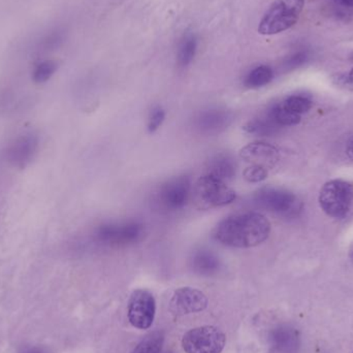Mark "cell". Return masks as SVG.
Returning <instances> with one entry per match:
<instances>
[{
  "label": "cell",
  "instance_id": "1",
  "mask_svg": "<svg viewBox=\"0 0 353 353\" xmlns=\"http://www.w3.org/2000/svg\"><path fill=\"white\" fill-rule=\"evenodd\" d=\"M270 232L271 223L265 216L256 212H247L220 222L214 236L226 246L250 248L265 242Z\"/></svg>",
  "mask_w": 353,
  "mask_h": 353
},
{
  "label": "cell",
  "instance_id": "2",
  "mask_svg": "<svg viewBox=\"0 0 353 353\" xmlns=\"http://www.w3.org/2000/svg\"><path fill=\"white\" fill-rule=\"evenodd\" d=\"M305 0H275L259 22V32L274 35L288 30L298 23Z\"/></svg>",
  "mask_w": 353,
  "mask_h": 353
},
{
  "label": "cell",
  "instance_id": "3",
  "mask_svg": "<svg viewBox=\"0 0 353 353\" xmlns=\"http://www.w3.org/2000/svg\"><path fill=\"white\" fill-rule=\"evenodd\" d=\"M144 234L145 228L141 222H110L95 230L94 240L103 246L126 247L140 242Z\"/></svg>",
  "mask_w": 353,
  "mask_h": 353
},
{
  "label": "cell",
  "instance_id": "4",
  "mask_svg": "<svg viewBox=\"0 0 353 353\" xmlns=\"http://www.w3.org/2000/svg\"><path fill=\"white\" fill-rule=\"evenodd\" d=\"M195 201L201 209L230 205L236 199V192L226 185L225 181L211 175L201 176L194 188Z\"/></svg>",
  "mask_w": 353,
  "mask_h": 353
},
{
  "label": "cell",
  "instance_id": "5",
  "mask_svg": "<svg viewBox=\"0 0 353 353\" xmlns=\"http://www.w3.org/2000/svg\"><path fill=\"white\" fill-rule=\"evenodd\" d=\"M353 188L345 181H330L321 188L319 203L325 213L334 218H342L347 215L352 208Z\"/></svg>",
  "mask_w": 353,
  "mask_h": 353
},
{
  "label": "cell",
  "instance_id": "6",
  "mask_svg": "<svg viewBox=\"0 0 353 353\" xmlns=\"http://www.w3.org/2000/svg\"><path fill=\"white\" fill-rule=\"evenodd\" d=\"M225 342V335L218 327L205 325L187 332L182 346L186 353H221Z\"/></svg>",
  "mask_w": 353,
  "mask_h": 353
},
{
  "label": "cell",
  "instance_id": "7",
  "mask_svg": "<svg viewBox=\"0 0 353 353\" xmlns=\"http://www.w3.org/2000/svg\"><path fill=\"white\" fill-rule=\"evenodd\" d=\"M190 193V178L187 176H176L161 185L155 195V201L161 210L176 212L186 205Z\"/></svg>",
  "mask_w": 353,
  "mask_h": 353
},
{
  "label": "cell",
  "instance_id": "8",
  "mask_svg": "<svg viewBox=\"0 0 353 353\" xmlns=\"http://www.w3.org/2000/svg\"><path fill=\"white\" fill-rule=\"evenodd\" d=\"M254 201L259 207L278 215L292 216L300 209L296 195L283 189H261L254 195Z\"/></svg>",
  "mask_w": 353,
  "mask_h": 353
},
{
  "label": "cell",
  "instance_id": "9",
  "mask_svg": "<svg viewBox=\"0 0 353 353\" xmlns=\"http://www.w3.org/2000/svg\"><path fill=\"white\" fill-rule=\"evenodd\" d=\"M157 304L152 294L144 290L132 292L128 304V319L137 329L147 330L154 321Z\"/></svg>",
  "mask_w": 353,
  "mask_h": 353
},
{
  "label": "cell",
  "instance_id": "10",
  "mask_svg": "<svg viewBox=\"0 0 353 353\" xmlns=\"http://www.w3.org/2000/svg\"><path fill=\"white\" fill-rule=\"evenodd\" d=\"M241 159L249 165L263 168L270 170L276 167L280 159L279 151L273 145L268 143H251L247 145L240 152Z\"/></svg>",
  "mask_w": 353,
  "mask_h": 353
},
{
  "label": "cell",
  "instance_id": "11",
  "mask_svg": "<svg viewBox=\"0 0 353 353\" xmlns=\"http://www.w3.org/2000/svg\"><path fill=\"white\" fill-rule=\"evenodd\" d=\"M208 299L201 290L191 288H179L171 300V311L176 315L197 313L207 308Z\"/></svg>",
  "mask_w": 353,
  "mask_h": 353
},
{
  "label": "cell",
  "instance_id": "12",
  "mask_svg": "<svg viewBox=\"0 0 353 353\" xmlns=\"http://www.w3.org/2000/svg\"><path fill=\"white\" fill-rule=\"evenodd\" d=\"M268 343L272 353H298L301 347L300 334L292 325H279L270 331Z\"/></svg>",
  "mask_w": 353,
  "mask_h": 353
},
{
  "label": "cell",
  "instance_id": "13",
  "mask_svg": "<svg viewBox=\"0 0 353 353\" xmlns=\"http://www.w3.org/2000/svg\"><path fill=\"white\" fill-rule=\"evenodd\" d=\"M232 114L222 109H209L201 111L195 117L194 126L197 132L207 136L220 134L230 125Z\"/></svg>",
  "mask_w": 353,
  "mask_h": 353
},
{
  "label": "cell",
  "instance_id": "14",
  "mask_svg": "<svg viewBox=\"0 0 353 353\" xmlns=\"http://www.w3.org/2000/svg\"><path fill=\"white\" fill-rule=\"evenodd\" d=\"M39 139L33 134H25L14 141L8 149V159L17 167L23 168L30 163L37 153Z\"/></svg>",
  "mask_w": 353,
  "mask_h": 353
},
{
  "label": "cell",
  "instance_id": "15",
  "mask_svg": "<svg viewBox=\"0 0 353 353\" xmlns=\"http://www.w3.org/2000/svg\"><path fill=\"white\" fill-rule=\"evenodd\" d=\"M191 267L195 273L203 276H212L218 273L221 267L220 259L215 253L207 249H201L193 254Z\"/></svg>",
  "mask_w": 353,
  "mask_h": 353
},
{
  "label": "cell",
  "instance_id": "16",
  "mask_svg": "<svg viewBox=\"0 0 353 353\" xmlns=\"http://www.w3.org/2000/svg\"><path fill=\"white\" fill-rule=\"evenodd\" d=\"M236 163L228 154H217L210 159L207 165V175L225 181L236 175Z\"/></svg>",
  "mask_w": 353,
  "mask_h": 353
},
{
  "label": "cell",
  "instance_id": "17",
  "mask_svg": "<svg viewBox=\"0 0 353 353\" xmlns=\"http://www.w3.org/2000/svg\"><path fill=\"white\" fill-rule=\"evenodd\" d=\"M267 115L277 124L279 128H284V126L296 125L301 121L302 116L296 115V114L292 113L288 109L282 105V103H277L273 105L271 109L268 111Z\"/></svg>",
  "mask_w": 353,
  "mask_h": 353
},
{
  "label": "cell",
  "instance_id": "18",
  "mask_svg": "<svg viewBox=\"0 0 353 353\" xmlns=\"http://www.w3.org/2000/svg\"><path fill=\"white\" fill-rule=\"evenodd\" d=\"M279 128H279L268 115L249 121L244 126V130L247 132L257 134V136H271V134H276Z\"/></svg>",
  "mask_w": 353,
  "mask_h": 353
},
{
  "label": "cell",
  "instance_id": "19",
  "mask_svg": "<svg viewBox=\"0 0 353 353\" xmlns=\"http://www.w3.org/2000/svg\"><path fill=\"white\" fill-rule=\"evenodd\" d=\"M274 72L270 66L261 65L255 68L249 72L245 79V85L248 88H261L271 83L273 80Z\"/></svg>",
  "mask_w": 353,
  "mask_h": 353
},
{
  "label": "cell",
  "instance_id": "20",
  "mask_svg": "<svg viewBox=\"0 0 353 353\" xmlns=\"http://www.w3.org/2000/svg\"><path fill=\"white\" fill-rule=\"evenodd\" d=\"M163 345V334L154 332L146 336L130 353H161Z\"/></svg>",
  "mask_w": 353,
  "mask_h": 353
},
{
  "label": "cell",
  "instance_id": "21",
  "mask_svg": "<svg viewBox=\"0 0 353 353\" xmlns=\"http://www.w3.org/2000/svg\"><path fill=\"white\" fill-rule=\"evenodd\" d=\"M196 39L194 35L185 37L179 49L178 61L180 66L185 68L191 63L196 52Z\"/></svg>",
  "mask_w": 353,
  "mask_h": 353
},
{
  "label": "cell",
  "instance_id": "22",
  "mask_svg": "<svg viewBox=\"0 0 353 353\" xmlns=\"http://www.w3.org/2000/svg\"><path fill=\"white\" fill-rule=\"evenodd\" d=\"M282 105L292 113L302 116L312 107V101L305 95H292L282 101Z\"/></svg>",
  "mask_w": 353,
  "mask_h": 353
},
{
  "label": "cell",
  "instance_id": "23",
  "mask_svg": "<svg viewBox=\"0 0 353 353\" xmlns=\"http://www.w3.org/2000/svg\"><path fill=\"white\" fill-rule=\"evenodd\" d=\"M57 70V65L52 60H46L37 64L33 72V80L37 83H45L50 80L54 72Z\"/></svg>",
  "mask_w": 353,
  "mask_h": 353
},
{
  "label": "cell",
  "instance_id": "24",
  "mask_svg": "<svg viewBox=\"0 0 353 353\" xmlns=\"http://www.w3.org/2000/svg\"><path fill=\"white\" fill-rule=\"evenodd\" d=\"M269 172L263 168L248 165L244 171V178L250 183H259L268 178Z\"/></svg>",
  "mask_w": 353,
  "mask_h": 353
},
{
  "label": "cell",
  "instance_id": "25",
  "mask_svg": "<svg viewBox=\"0 0 353 353\" xmlns=\"http://www.w3.org/2000/svg\"><path fill=\"white\" fill-rule=\"evenodd\" d=\"M165 119V112L161 107H155L151 111L148 119V130L150 132H157Z\"/></svg>",
  "mask_w": 353,
  "mask_h": 353
},
{
  "label": "cell",
  "instance_id": "26",
  "mask_svg": "<svg viewBox=\"0 0 353 353\" xmlns=\"http://www.w3.org/2000/svg\"><path fill=\"white\" fill-rule=\"evenodd\" d=\"M21 353H47L45 350L41 347H29L26 350H23Z\"/></svg>",
  "mask_w": 353,
  "mask_h": 353
},
{
  "label": "cell",
  "instance_id": "27",
  "mask_svg": "<svg viewBox=\"0 0 353 353\" xmlns=\"http://www.w3.org/2000/svg\"><path fill=\"white\" fill-rule=\"evenodd\" d=\"M346 152H347L348 157L353 161V137L348 141L347 147H346Z\"/></svg>",
  "mask_w": 353,
  "mask_h": 353
},
{
  "label": "cell",
  "instance_id": "28",
  "mask_svg": "<svg viewBox=\"0 0 353 353\" xmlns=\"http://www.w3.org/2000/svg\"><path fill=\"white\" fill-rule=\"evenodd\" d=\"M335 1L346 8H353V0H335Z\"/></svg>",
  "mask_w": 353,
  "mask_h": 353
},
{
  "label": "cell",
  "instance_id": "29",
  "mask_svg": "<svg viewBox=\"0 0 353 353\" xmlns=\"http://www.w3.org/2000/svg\"><path fill=\"white\" fill-rule=\"evenodd\" d=\"M345 83L346 84L350 85V86L353 87V68H352V70L348 72L347 76H346Z\"/></svg>",
  "mask_w": 353,
  "mask_h": 353
},
{
  "label": "cell",
  "instance_id": "30",
  "mask_svg": "<svg viewBox=\"0 0 353 353\" xmlns=\"http://www.w3.org/2000/svg\"><path fill=\"white\" fill-rule=\"evenodd\" d=\"M350 259H352V261L353 263V245H352V249H350Z\"/></svg>",
  "mask_w": 353,
  "mask_h": 353
}]
</instances>
